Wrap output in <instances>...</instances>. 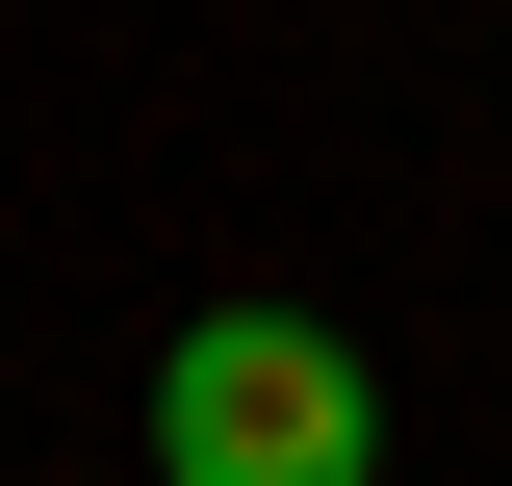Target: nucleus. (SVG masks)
<instances>
[{"label":"nucleus","mask_w":512,"mask_h":486,"mask_svg":"<svg viewBox=\"0 0 512 486\" xmlns=\"http://www.w3.org/2000/svg\"><path fill=\"white\" fill-rule=\"evenodd\" d=\"M154 486H384V384L308 307H205L154 359Z\"/></svg>","instance_id":"f257e3e1"}]
</instances>
